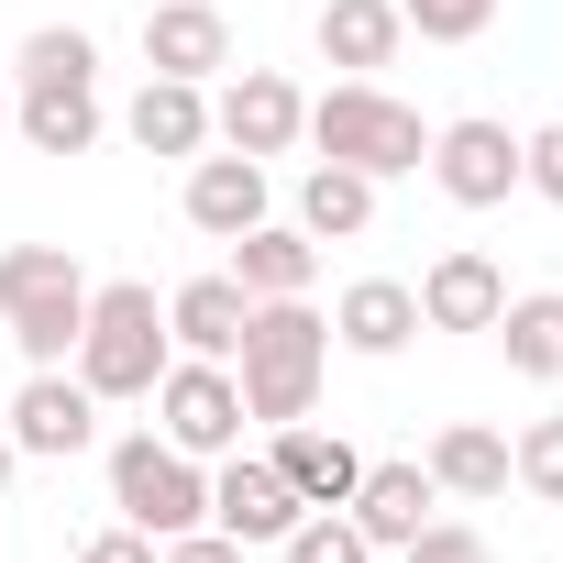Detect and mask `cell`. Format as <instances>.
Segmentation results:
<instances>
[{"instance_id":"obj_27","label":"cell","mask_w":563,"mask_h":563,"mask_svg":"<svg viewBox=\"0 0 563 563\" xmlns=\"http://www.w3.org/2000/svg\"><path fill=\"white\" fill-rule=\"evenodd\" d=\"M508 475H519L530 497H552V508H563V420H530V431L508 442Z\"/></svg>"},{"instance_id":"obj_32","label":"cell","mask_w":563,"mask_h":563,"mask_svg":"<svg viewBox=\"0 0 563 563\" xmlns=\"http://www.w3.org/2000/svg\"><path fill=\"white\" fill-rule=\"evenodd\" d=\"M12 464H23V442H12V420H0V486H12Z\"/></svg>"},{"instance_id":"obj_3","label":"cell","mask_w":563,"mask_h":563,"mask_svg":"<svg viewBox=\"0 0 563 563\" xmlns=\"http://www.w3.org/2000/svg\"><path fill=\"white\" fill-rule=\"evenodd\" d=\"M166 365H177V343H166V299L144 288V276L89 288V321H78V387H89V398H155Z\"/></svg>"},{"instance_id":"obj_14","label":"cell","mask_w":563,"mask_h":563,"mask_svg":"<svg viewBox=\"0 0 563 563\" xmlns=\"http://www.w3.org/2000/svg\"><path fill=\"white\" fill-rule=\"evenodd\" d=\"M310 276H321V243H310L299 221L232 232V288H243V299H310Z\"/></svg>"},{"instance_id":"obj_23","label":"cell","mask_w":563,"mask_h":563,"mask_svg":"<svg viewBox=\"0 0 563 563\" xmlns=\"http://www.w3.org/2000/svg\"><path fill=\"white\" fill-rule=\"evenodd\" d=\"M420 464H431V486H442V497H497V486H508V442H497L486 420H442Z\"/></svg>"},{"instance_id":"obj_30","label":"cell","mask_w":563,"mask_h":563,"mask_svg":"<svg viewBox=\"0 0 563 563\" xmlns=\"http://www.w3.org/2000/svg\"><path fill=\"white\" fill-rule=\"evenodd\" d=\"M155 563H243V541H221V530H177V541H155Z\"/></svg>"},{"instance_id":"obj_25","label":"cell","mask_w":563,"mask_h":563,"mask_svg":"<svg viewBox=\"0 0 563 563\" xmlns=\"http://www.w3.org/2000/svg\"><path fill=\"white\" fill-rule=\"evenodd\" d=\"M276 552H288V563H376V541H365L343 508H310L288 541H276Z\"/></svg>"},{"instance_id":"obj_5","label":"cell","mask_w":563,"mask_h":563,"mask_svg":"<svg viewBox=\"0 0 563 563\" xmlns=\"http://www.w3.org/2000/svg\"><path fill=\"white\" fill-rule=\"evenodd\" d=\"M310 144H321L332 166H365V177H409V166L431 155V122H420L409 100H387L376 78H332V89L310 100Z\"/></svg>"},{"instance_id":"obj_20","label":"cell","mask_w":563,"mask_h":563,"mask_svg":"<svg viewBox=\"0 0 563 563\" xmlns=\"http://www.w3.org/2000/svg\"><path fill=\"white\" fill-rule=\"evenodd\" d=\"M122 133H133L144 155H199V144H210V89H199V78H144L133 111H122Z\"/></svg>"},{"instance_id":"obj_13","label":"cell","mask_w":563,"mask_h":563,"mask_svg":"<svg viewBox=\"0 0 563 563\" xmlns=\"http://www.w3.org/2000/svg\"><path fill=\"white\" fill-rule=\"evenodd\" d=\"M497 310H508V276H497L475 243L431 254V276H420V332H497Z\"/></svg>"},{"instance_id":"obj_21","label":"cell","mask_w":563,"mask_h":563,"mask_svg":"<svg viewBox=\"0 0 563 563\" xmlns=\"http://www.w3.org/2000/svg\"><path fill=\"white\" fill-rule=\"evenodd\" d=\"M398 0H321V56L343 67V78H376L387 56H398Z\"/></svg>"},{"instance_id":"obj_10","label":"cell","mask_w":563,"mask_h":563,"mask_svg":"<svg viewBox=\"0 0 563 563\" xmlns=\"http://www.w3.org/2000/svg\"><path fill=\"white\" fill-rule=\"evenodd\" d=\"M0 420H12V442H23V453H56V464L100 442V398H89L67 365H34L12 398H0Z\"/></svg>"},{"instance_id":"obj_17","label":"cell","mask_w":563,"mask_h":563,"mask_svg":"<svg viewBox=\"0 0 563 563\" xmlns=\"http://www.w3.org/2000/svg\"><path fill=\"white\" fill-rule=\"evenodd\" d=\"M431 497H442V486H431V464H365V486L343 497V519H354L376 552H398V541L431 519Z\"/></svg>"},{"instance_id":"obj_22","label":"cell","mask_w":563,"mask_h":563,"mask_svg":"<svg viewBox=\"0 0 563 563\" xmlns=\"http://www.w3.org/2000/svg\"><path fill=\"white\" fill-rule=\"evenodd\" d=\"M365 221H376V177H365V166H332V155H321V166L299 177V232H310V243H354Z\"/></svg>"},{"instance_id":"obj_9","label":"cell","mask_w":563,"mask_h":563,"mask_svg":"<svg viewBox=\"0 0 563 563\" xmlns=\"http://www.w3.org/2000/svg\"><path fill=\"white\" fill-rule=\"evenodd\" d=\"M420 166L442 177V199L497 210V199L519 188V133H508V122H486V111H464V122H442V133H431V155H420Z\"/></svg>"},{"instance_id":"obj_16","label":"cell","mask_w":563,"mask_h":563,"mask_svg":"<svg viewBox=\"0 0 563 563\" xmlns=\"http://www.w3.org/2000/svg\"><path fill=\"white\" fill-rule=\"evenodd\" d=\"M188 221L210 243L254 232L265 221V155H188Z\"/></svg>"},{"instance_id":"obj_7","label":"cell","mask_w":563,"mask_h":563,"mask_svg":"<svg viewBox=\"0 0 563 563\" xmlns=\"http://www.w3.org/2000/svg\"><path fill=\"white\" fill-rule=\"evenodd\" d=\"M155 431L177 442V453H232L243 442V387H232V365H210V354H177L166 376H155Z\"/></svg>"},{"instance_id":"obj_29","label":"cell","mask_w":563,"mask_h":563,"mask_svg":"<svg viewBox=\"0 0 563 563\" xmlns=\"http://www.w3.org/2000/svg\"><path fill=\"white\" fill-rule=\"evenodd\" d=\"M519 188H541V199H563V122H541V133H519Z\"/></svg>"},{"instance_id":"obj_2","label":"cell","mask_w":563,"mask_h":563,"mask_svg":"<svg viewBox=\"0 0 563 563\" xmlns=\"http://www.w3.org/2000/svg\"><path fill=\"white\" fill-rule=\"evenodd\" d=\"M23 89H12V133L34 144V155H89L100 144V45L78 34V23H45V34H23V67H12Z\"/></svg>"},{"instance_id":"obj_4","label":"cell","mask_w":563,"mask_h":563,"mask_svg":"<svg viewBox=\"0 0 563 563\" xmlns=\"http://www.w3.org/2000/svg\"><path fill=\"white\" fill-rule=\"evenodd\" d=\"M0 321H12L23 365H67L78 354V321H89V276L67 243H12L0 254Z\"/></svg>"},{"instance_id":"obj_12","label":"cell","mask_w":563,"mask_h":563,"mask_svg":"<svg viewBox=\"0 0 563 563\" xmlns=\"http://www.w3.org/2000/svg\"><path fill=\"white\" fill-rule=\"evenodd\" d=\"M232 67V23L210 12V0H155L144 12V78H221Z\"/></svg>"},{"instance_id":"obj_6","label":"cell","mask_w":563,"mask_h":563,"mask_svg":"<svg viewBox=\"0 0 563 563\" xmlns=\"http://www.w3.org/2000/svg\"><path fill=\"white\" fill-rule=\"evenodd\" d=\"M111 508L144 541H177V530H210V475L166 431H133V442H111Z\"/></svg>"},{"instance_id":"obj_31","label":"cell","mask_w":563,"mask_h":563,"mask_svg":"<svg viewBox=\"0 0 563 563\" xmlns=\"http://www.w3.org/2000/svg\"><path fill=\"white\" fill-rule=\"evenodd\" d=\"M78 563H155V541L122 519V530H100V541H78Z\"/></svg>"},{"instance_id":"obj_18","label":"cell","mask_w":563,"mask_h":563,"mask_svg":"<svg viewBox=\"0 0 563 563\" xmlns=\"http://www.w3.org/2000/svg\"><path fill=\"white\" fill-rule=\"evenodd\" d=\"M243 321H254V299L232 288V276H188V288L166 299V343H177V354H210V365H232Z\"/></svg>"},{"instance_id":"obj_26","label":"cell","mask_w":563,"mask_h":563,"mask_svg":"<svg viewBox=\"0 0 563 563\" xmlns=\"http://www.w3.org/2000/svg\"><path fill=\"white\" fill-rule=\"evenodd\" d=\"M398 23H409L420 45H475V34L497 23V0H398Z\"/></svg>"},{"instance_id":"obj_1","label":"cell","mask_w":563,"mask_h":563,"mask_svg":"<svg viewBox=\"0 0 563 563\" xmlns=\"http://www.w3.org/2000/svg\"><path fill=\"white\" fill-rule=\"evenodd\" d=\"M321 365H332V321L310 299H254L243 343H232V387H243V420H310L321 398Z\"/></svg>"},{"instance_id":"obj_11","label":"cell","mask_w":563,"mask_h":563,"mask_svg":"<svg viewBox=\"0 0 563 563\" xmlns=\"http://www.w3.org/2000/svg\"><path fill=\"white\" fill-rule=\"evenodd\" d=\"M210 133H221L232 155H288V144L310 133V100H299V78H276V67H243V78L210 100Z\"/></svg>"},{"instance_id":"obj_33","label":"cell","mask_w":563,"mask_h":563,"mask_svg":"<svg viewBox=\"0 0 563 563\" xmlns=\"http://www.w3.org/2000/svg\"><path fill=\"white\" fill-rule=\"evenodd\" d=\"M0 144H12V89H0Z\"/></svg>"},{"instance_id":"obj_19","label":"cell","mask_w":563,"mask_h":563,"mask_svg":"<svg viewBox=\"0 0 563 563\" xmlns=\"http://www.w3.org/2000/svg\"><path fill=\"white\" fill-rule=\"evenodd\" d=\"M276 475L299 486V508H343V497L365 486V453H354L343 431H310V420H288V431H276Z\"/></svg>"},{"instance_id":"obj_8","label":"cell","mask_w":563,"mask_h":563,"mask_svg":"<svg viewBox=\"0 0 563 563\" xmlns=\"http://www.w3.org/2000/svg\"><path fill=\"white\" fill-rule=\"evenodd\" d=\"M310 508H299V486L276 475V453H221V475H210V530L221 541H288Z\"/></svg>"},{"instance_id":"obj_28","label":"cell","mask_w":563,"mask_h":563,"mask_svg":"<svg viewBox=\"0 0 563 563\" xmlns=\"http://www.w3.org/2000/svg\"><path fill=\"white\" fill-rule=\"evenodd\" d=\"M398 552H409V563H497V552H486V530H464V519H420Z\"/></svg>"},{"instance_id":"obj_24","label":"cell","mask_w":563,"mask_h":563,"mask_svg":"<svg viewBox=\"0 0 563 563\" xmlns=\"http://www.w3.org/2000/svg\"><path fill=\"white\" fill-rule=\"evenodd\" d=\"M497 343H508V365H519L530 387H563V288L508 299V310H497Z\"/></svg>"},{"instance_id":"obj_15","label":"cell","mask_w":563,"mask_h":563,"mask_svg":"<svg viewBox=\"0 0 563 563\" xmlns=\"http://www.w3.org/2000/svg\"><path fill=\"white\" fill-rule=\"evenodd\" d=\"M332 343L343 354H409L420 343V288H398V276H354V288L332 299Z\"/></svg>"}]
</instances>
